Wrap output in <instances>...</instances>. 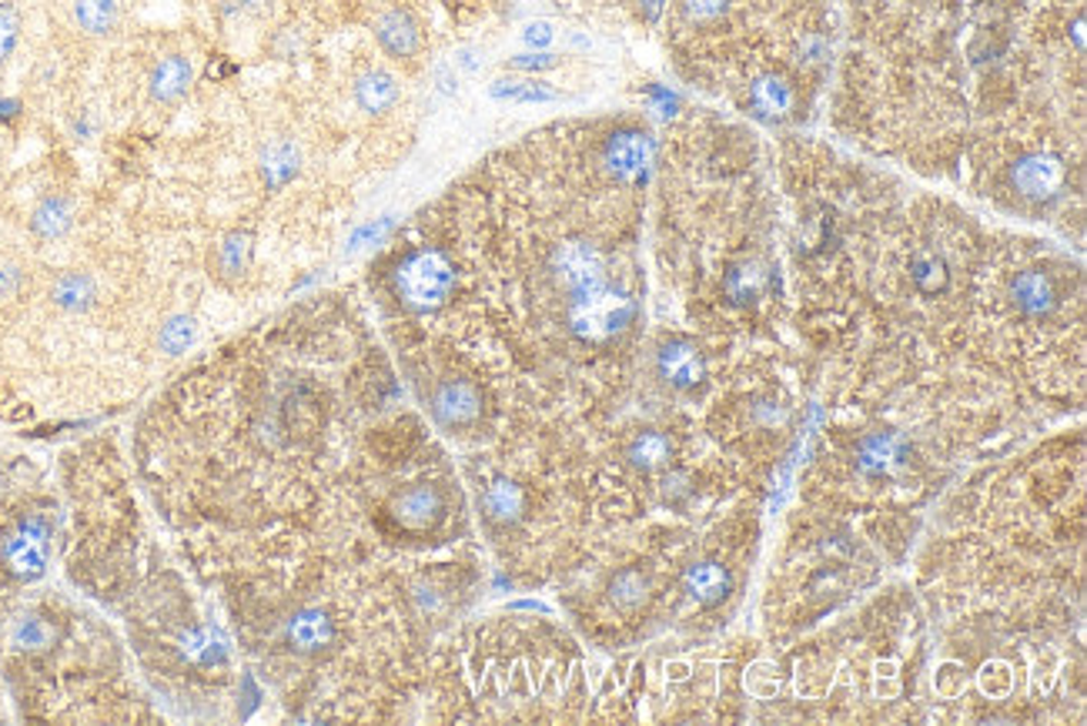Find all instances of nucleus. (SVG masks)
Listing matches in <instances>:
<instances>
[{
    "mask_svg": "<svg viewBox=\"0 0 1087 726\" xmlns=\"http://www.w3.org/2000/svg\"><path fill=\"white\" fill-rule=\"evenodd\" d=\"M1064 181V165L1054 155H1027L1014 168V184L1027 198H1054Z\"/></svg>",
    "mask_w": 1087,
    "mask_h": 726,
    "instance_id": "6e6552de",
    "label": "nucleus"
},
{
    "mask_svg": "<svg viewBox=\"0 0 1087 726\" xmlns=\"http://www.w3.org/2000/svg\"><path fill=\"white\" fill-rule=\"evenodd\" d=\"M4 562L17 579H34L47 566V529L40 522H24L4 546Z\"/></svg>",
    "mask_w": 1087,
    "mask_h": 726,
    "instance_id": "0eeeda50",
    "label": "nucleus"
},
{
    "mask_svg": "<svg viewBox=\"0 0 1087 726\" xmlns=\"http://www.w3.org/2000/svg\"><path fill=\"white\" fill-rule=\"evenodd\" d=\"M17 40H21V11H17V4L4 0V4H0V64L14 55Z\"/></svg>",
    "mask_w": 1087,
    "mask_h": 726,
    "instance_id": "7c9ffc66",
    "label": "nucleus"
},
{
    "mask_svg": "<svg viewBox=\"0 0 1087 726\" xmlns=\"http://www.w3.org/2000/svg\"><path fill=\"white\" fill-rule=\"evenodd\" d=\"M753 105L766 118H783L789 111V105H794V90H789V84H783L780 77H760L753 84Z\"/></svg>",
    "mask_w": 1087,
    "mask_h": 726,
    "instance_id": "5701e85b",
    "label": "nucleus"
},
{
    "mask_svg": "<svg viewBox=\"0 0 1087 726\" xmlns=\"http://www.w3.org/2000/svg\"><path fill=\"white\" fill-rule=\"evenodd\" d=\"M666 456H669V443H666V435H660V432H642L629 449V459L639 469H656V465L666 462Z\"/></svg>",
    "mask_w": 1087,
    "mask_h": 726,
    "instance_id": "a878e982",
    "label": "nucleus"
},
{
    "mask_svg": "<svg viewBox=\"0 0 1087 726\" xmlns=\"http://www.w3.org/2000/svg\"><path fill=\"white\" fill-rule=\"evenodd\" d=\"M74 21L87 34H108L118 24L114 0H74Z\"/></svg>",
    "mask_w": 1087,
    "mask_h": 726,
    "instance_id": "b1692460",
    "label": "nucleus"
},
{
    "mask_svg": "<svg viewBox=\"0 0 1087 726\" xmlns=\"http://www.w3.org/2000/svg\"><path fill=\"white\" fill-rule=\"evenodd\" d=\"M553 275L569 295H579V292H589V288L606 285L603 281L606 262H603L600 249L589 245V241H563L553 252Z\"/></svg>",
    "mask_w": 1087,
    "mask_h": 726,
    "instance_id": "7ed1b4c3",
    "label": "nucleus"
},
{
    "mask_svg": "<svg viewBox=\"0 0 1087 726\" xmlns=\"http://www.w3.org/2000/svg\"><path fill=\"white\" fill-rule=\"evenodd\" d=\"M857 462L867 475H891L904 462V446L897 435H873L863 443Z\"/></svg>",
    "mask_w": 1087,
    "mask_h": 726,
    "instance_id": "4be33fe9",
    "label": "nucleus"
},
{
    "mask_svg": "<svg viewBox=\"0 0 1087 726\" xmlns=\"http://www.w3.org/2000/svg\"><path fill=\"white\" fill-rule=\"evenodd\" d=\"M686 590L697 603L716 606L729 593V572L716 562H700V566H693L686 572Z\"/></svg>",
    "mask_w": 1087,
    "mask_h": 726,
    "instance_id": "f3484780",
    "label": "nucleus"
},
{
    "mask_svg": "<svg viewBox=\"0 0 1087 726\" xmlns=\"http://www.w3.org/2000/svg\"><path fill=\"white\" fill-rule=\"evenodd\" d=\"M914 281L923 295H937L947 285V265L937 255H917L914 258Z\"/></svg>",
    "mask_w": 1087,
    "mask_h": 726,
    "instance_id": "bb28decb",
    "label": "nucleus"
},
{
    "mask_svg": "<svg viewBox=\"0 0 1087 726\" xmlns=\"http://www.w3.org/2000/svg\"><path fill=\"white\" fill-rule=\"evenodd\" d=\"M482 509H485V516H488L492 522L509 525V522H516V519L522 516V509H526V496H522V489L516 486V482H509V479H496V482H492V486L485 489V496H482Z\"/></svg>",
    "mask_w": 1087,
    "mask_h": 726,
    "instance_id": "dca6fc26",
    "label": "nucleus"
},
{
    "mask_svg": "<svg viewBox=\"0 0 1087 726\" xmlns=\"http://www.w3.org/2000/svg\"><path fill=\"white\" fill-rule=\"evenodd\" d=\"M488 94L496 101H506V105H549V101L559 98L549 84L529 81V77H503V81H496L488 87Z\"/></svg>",
    "mask_w": 1087,
    "mask_h": 726,
    "instance_id": "aec40b11",
    "label": "nucleus"
},
{
    "mask_svg": "<svg viewBox=\"0 0 1087 726\" xmlns=\"http://www.w3.org/2000/svg\"><path fill=\"white\" fill-rule=\"evenodd\" d=\"M285 637H288L291 650H299V653H322L335 640V622L322 609H299V613L288 619Z\"/></svg>",
    "mask_w": 1087,
    "mask_h": 726,
    "instance_id": "1a4fd4ad",
    "label": "nucleus"
},
{
    "mask_svg": "<svg viewBox=\"0 0 1087 726\" xmlns=\"http://www.w3.org/2000/svg\"><path fill=\"white\" fill-rule=\"evenodd\" d=\"M509 68L512 71H553V68H559V58L549 51H532V55H516L509 61Z\"/></svg>",
    "mask_w": 1087,
    "mask_h": 726,
    "instance_id": "72a5a7b5",
    "label": "nucleus"
},
{
    "mask_svg": "<svg viewBox=\"0 0 1087 726\" xmlns=\"http://www.w3.org/2000/svg\"><path fill=\"white\" fill-rule=\"evenodd\" d=\"M432 415L442 428H469L482 415V396L472 382H442L432 396Z\"/></svg>",
    "mask_w": 1087,
    "mask_h": 726,
    "instance_id": "39448f33",
    "label": "nucleus"
},
{
    "mask_svg": "<svg viewBox=\"0 0 1087 726\" xmlns=\"http://www.w3.org/2000/svg\"><path fill=\"white\" fill-rule=\"evenodd\" d=\"M262 178L268 184V191H278L281 184H288L302 168V155L294 148L291 141H271L268 148L262 152Z\"/></svg>",
    "mask_w": 1087,
    "mask_h": 726,
    "instance_id": "2eb2a0df",
    "label": "nucleus"
},
{
    "mask_svg": "<svg viewBox=\"0 0 1087 726\" xmlns=\"http://www.w3.org/2000/svg\"><path fill=\"white\" fill-rule=\"evenodd\" d=\"M391 516L402 529L422 532L432 529L442 516H446V496H442L428 482H415V486L402 489L391 499Z\"/></svg>",
    "mask_w": 1087,
    "mask_h": 726,
    "instance_id": "423d86ee",
    "label": "nucleus"
},
{
    "mask_svg": "<svg viewBox=\"0 0 1087 726\" xmlns=\"http://www.w3.org/2000/svg\"><path fill=\"white\" fill-rule=\"evenodd\" d=\"M723 4L726 0H683L686 14L693 21H713L716 14H723Z\"/></svg>",
    "mask_w": 1087,
    "mask_h": 726,
    "instance_id": "f704fd0d",
    "label": "nucleus"
},
{
    "mask_svg": "<svg viewBox=\"0 0 1087 726\" xmlns=\"http://www.w3.org/2000/svg\"><path fill=\"white\" fill-rule=\"evenodd\" d=\"M21 285H24V271L17 265H0V299H11L21 292Z\"/></svg>",
    "mask_w": 1087,
    "mask_h": 726,
    "instance_id": "c9c22d12",
    "label": "nucleus"
},
{
    "mask_svg": "<svg viewBox=\"0 0 1087 726\" xmlns=\"http://www.w3.org/2000/svg\"><path fill=\"white\" fill-rule=\"evenodd\" d=\"M522 40L532 47V51H546V47L556 40V27L549 21H532L522 27Z\"/></svg>",
    "mask_w": 1087,
    "mask_h": 726,
    "instance_id": "473e14b6",
    "label": "nucleus"
},
{
    "mask_svg": "<svg viewBox=\"0 0 1087 726\" xmlns=\"http://www.w3.org/2000/svg\"><path fill=\"white\" fill-rule=\"evenodd\" d=\"M71 225H74V211H71L68 198H58V195L44 198V202L34 208V215H31V231H34L37 238H44V241H58V238H64V234L71 231Z\"/></svg>",
    "mask_w": 1087,
    "mask_h": 726,
    "instance_id": "6ab92c4d",
    "label": "nucleus"
},
{
    "mask_svg": "<svg viewBox=\"0 0 1087 726\" xmlns=\"http://www.w3.org/2000/svg\"><path fill=\"white\" fill-rule=\"evenodd\" d=\"M632 315H636L632 299L600 285V288H589V292H579V295L569 299L566 322H569V331L579 338V342L603 346V342H613L616 335H623L629 328Z\"/></svg>",
    "mask_w": 1087,
    "mask_h": 726,
    "instance_id": "f257e3e1",
    "label": "nucleus"
},
{
    "mask_svg": "<svg viewBox=\"0 0 1087 726\" xmlns=\"http://www.w3.org/2000/svg\"><path fill=\"white\" fill-rule=\"evenodd\" d=\"M51 299L64 312H87L97 299V285L84 271H64L51 288Z\"/></svg>",
    "mask_w": 1087,
    "mask_h": 726,
    "instance_id": "412c9836",
    "label": "nucleus"
},
{
    "mask_svg": "<svg viewBox=\"0 0 1087 726\" xmlns=\"http://www.w3.org/2000/svg\"><path fill=\"white\" fill-rule=\"evenodd\" d=\"M391 225H395L391 218H378V221L362 225V228L349 238V252H359V249H365V245H375V241H382V238L388 234Z\"/></svg>",
    "mask_w": 1087,
    "mask_h": 726,
    "instance_id": "2f4dec72",
    "label": "nucleus"
},
{
    "mask_svg": "<svg viewBox=\"0 0 1087 726\" xmlns=\"http://www.w3.org/2000/svg\"><path fill=\"white\" fill-rule=\"evenodd\" d=\"M191 81H194L191 61L181 58V55H168V58H161L155 64L152 81H147V90H152V101L174 105V101H181L184 94L191 90Z\"/></svg>",
    "mask_w": 1087,
    "mask_h": 726,
    "instance_id": "9d476101",
    "label": "nucleus"
},
{
    "mask_svg": "<svg viewBox=\"0 0 1087 726\" xmlns=\"http://www.w3.org/2000/svg\"><path fill=\"white\" fill-rule=\"evenodd\" d=\"M456 288V268L446 258V252H415L399 268H395V292L415 312H432L446 305V299Z\"/></svg>",
    "mask_w": 1087,
    "mask_h": 726,
    "instance_id": "f03ea898",
    "label": "nucleus"
},
{
    "mask_svg": "<svg viewBox=\"0 0 1087 726\" xmlns=\"http://www.w3.org/2000/svg\"><path fill=\"white\" fill-rule=\"evenodd\" d=\"M660 372L669 385H676V389H693L703 378V359L689 346H666L660 352Z\"/></svg>",
    "mask_w": 1087,
    "mask_h": 726,
    "instance_id": "4468645a",
    "label": "nucleus"
},
{
    "mask_svg": "<svg viewBox=\"0 0 1087 726\" xmlns=\"http://www.w3.org/2000/svg\"><path fill=\"white\" fill-rule=\"evenodd\" d=\"M763 268L760 265H739V268H733L729 271V278H726V288H729V295L736 299V302H747V299H757L760 292H763Z\"/></svg>",
    "mask_w": 1087,
    "mask_h": 726,
    "instance_id": "cd10ccee",
    "label": "nucleus"
},
{
    "mask_svg": "<svg viewBox=\"0 0 1087 726\" xmlns=\"http://www.w3.org/2000/svg\"><path fill=\"white\" fill-rule=\"evenodd\" d=\"M459 64H462L466 71H479V64H482V61H479V55H475V51H459Z\"/></svg>",
    "mask_w": 1087,
    "mask_h": 726,
    "instance_id": "e433bc0d",
    "label": "nucleus"
},
{
    "mask_svg": "<svg viewBox=\"0 0 1087 726\" xmlns=\"http://www.w3.org/2000/svg\"><path fill=\"white\" fill-rule=\"evenodd\" d=\"M255 258V234L252 231H231L221 238V245L215 252V271L221 281H241L252 268Z\"/></svg>",
    "mask_w": 1087,
    "mask_h": 726,
    "instance_id": "9b49d317",
    "label": "nucleus"
},
{
    "mask_svg": "<svg viewBox=\"0 0 1087 726\" xmlns=\"http://www.w3.org/2000/svg\"><path fill=\"white\" fill-rule=\"evenodd\" d=\"M399 101V84L385 71H369L355 81V105L365 114H385Z\"/></svg>",
    "mask_w": 1087,
    "mask_h": 726,
    "instance_id": "ddd939ff",
    "label": "nucleus"
},
{
    "mask_svg": "<svg viewBox=\"0 0 1087 726\" xmlns=\"http://www.w3.org/2000/svg\"><path fill=\"white\" fill-rule=\"evenodd\" d=\"M603 161L606 168L613 171L616 181H642L653 165V141L647 134H639V131H616L609 141H606V152H603Z\"/></svg>",
    "mask_w": 1087,
    "mask_h": 726,
    "instance_id": "20e7f679",
    "label": "nucleus"
},
{
    "mask_svg": "<svg viewBox=\"0 0 1087 726\" xmlns=\"http://www.w3.org/2000/svg\"><path fill=\"white\" fill-rule=\"evenodd\" d=\"M55 637H58L55 626L47 622V619H40V616H27L17 626V633H14V640H17L21 650H47V646L55 643Z\"/></svg>",
    "mask_w": 1087,
    "mask_h": 726,
    "instance_id": "c756f323",
    "label": "nucleus"
},
{
    "mask_svg": "<svg viewBox=\"0 0 1087 726\" xmlns=\"http://www.w3.org/2000/svg\"><path fill=\"white\" fill-rule=\"evenodd\" d=\"M375 37H378V44L385 47L391 58H412L419 47H422L419 24L409 14H402V11H388L375 24Z\"/></svg>",
    "mask_w": 1087,
    "mask_h": 726,
    "instance_id": "f8f14e48",
    "label": "nucleus"
},
{
    "mask_svg": "<svg viewBox=\"0 0 1087 726\" xmlns=\"http://www.w3.org/2000/svg\"><path fill=\"white\" fill-rule=\"evenodd\" d=\"M17 101H0V118H14L17 114Z\"/></svg>",
    "mask_w": 1087,
    "mask_h": 726,
    "instance_id": "4c0bfd02",
    "label": "nucleus"
},
{
    "mask_svg": "<svg viewBox=\"0 0 1087 726\" xmlns=\"http://www.w3.org/2000/svg\"><path fill=\"white\" fill-rule=\"evenodd\" d=\"M197 338V322L191 315H171L158 331V349L165 355H184Z\"/></svg>",
    "mask_w": 1087,
    "mask_h": 726,
    "instance_id": "393cba45",
    "label": "nucleus"
},
{
    "mask_svg": "<svg viewBox=\"0 0 1087 726\" xmlns=\"http://www.w3.org/2000/svg\"><path fill=\"white\" fill-rule=\"evenodd\" d=\"M609 596L616 606H639L642 600H647V576L636 572V569H626L613 579V586H609Z\"/></svg>",
    "mask_w": 1087,
    "mask_h": 726,
    "instance_id": "c85d7f7f",
    "label": "nucleus"
},
{
    "mask_svg": "<svg viewBox=\"0 0 1087 726\" xmlns=\"http://www.w3.org/2000/svg\"><path fill=\"white\" fill-rule=\"evenodd\" d=\"M1014 299L1027 315H1044L1058 305V292H1054V281L1041 271H1024L1014 281Z\"/></svg>",
    "mask_w": 1087,
    "mask_h": 726,
    "instance_id": "a211bd4d",
    "label": "nucleus"
}]
</instances>
